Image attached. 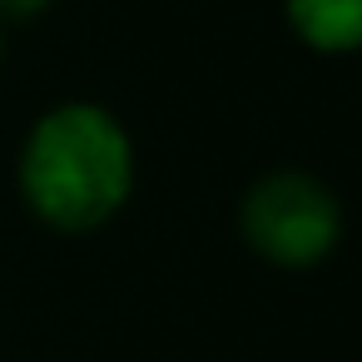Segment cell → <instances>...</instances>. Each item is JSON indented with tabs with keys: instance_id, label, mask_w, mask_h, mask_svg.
Listing matches in <instances>:
<instances>
[{
	"instance_id": "1",
	"label": "cell",
	"mask_w": 362,
	"mask_h": 362,
	"mask_svg": "<svg viewBox=\"0 0 362 362\" xmlns=\"http://www.w3.org/2000/svg\"><path fill=\"white\" fill-rule=\"evenodd\" d=\"M134 189V149L124 124L100 105L50 110L21 154V194L40 223L90 233L110 223Z\"/></svg>"
},
{
	"instance_id": "2",
	"label": "cell",
	"mask_w": 362,
	"mask_h": 362,
	"mask_svg": "<svg viewBox=\"0 0 362 362\" xmlns=\"http://www.w3.org/2000/svg\"><path fill=\"white\" fill-rule=\"evenodd\" d=\"M238 228L258 258H268L278 268H313L337 248L342 209L322 179L298 174V169H278L243 194Z\"/></svg>"
},
{
	"instance_id": "3",
	"label": "cell",
	"mask_w": 362,
	"mask_h": 362,
	"mask_svg": "<svg viewBox=\"0 0 362 362\" xmlns=\"http://www.w3.org/2000/svg\"><path fill=\"white\" fill-rule=\"evenodd\" d=\"M288 25L313 50H362V0H288Z\"/></svg>"
},
{
	"instance_id": "4",
	"label": "cell",
	"mask_w": 362,
	"mask_h": 362,
	"mask_svg": "<svg viewBox=\"0 0 362 362\" xmlns=\"http://www.w3.org/2000/svg\"><path fill=\"white\" fill-rule=\"evenodd\" d=\"M50 6V0H0V16H11V21H30Z\"/></svg>"
}]
</instances>
